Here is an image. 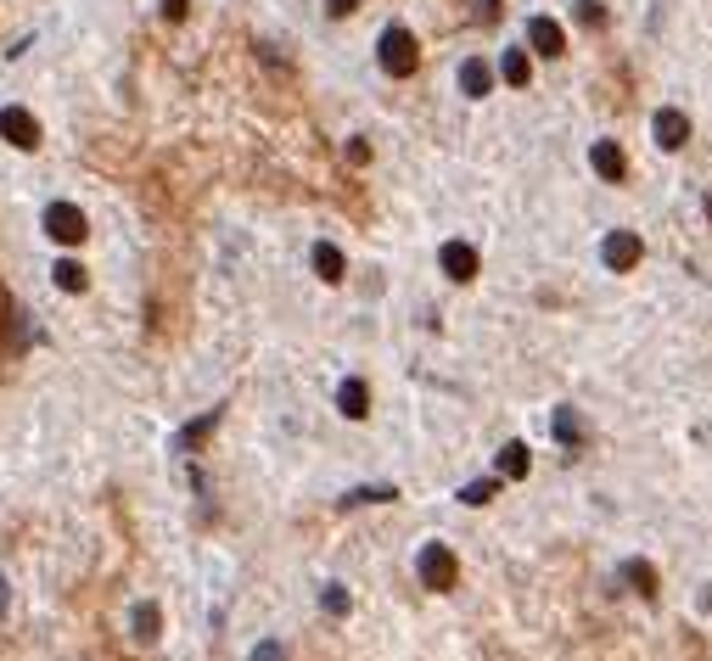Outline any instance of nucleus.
Returning <instances> with one entry per match:
<instances>
[{
	"mask_svg": "<svg viewBox=\"0 0 712 661\" xmlns=\"http://www.w3.org/2000/svg\"><path fill=\"white\" fill-rule=\"evenodd\" d=\"M376 62H382V73H393V79H410V73L421 68V45H415V34L404 29V23H387L382 40H376Z\"/></svg>",
	"mask_w": 712,
	"mask_h": 661,
	"instance_id": "f257e3e1",
	"label": "nucleus"
},
{
	"mask_svg": "<svg viewBox=\"0 0 712 661\" xmlns=\"http://www.w3.org/2000/svg\"><path fill=\"white\" fill-rule=\"evenodd\" d=\"M415 572H421V583L438 589V594L460 583V561H455V549H449V544H427L421 555H415Z\"/></svg>",
	"mask_w": 712,
	"mask_h": 661,
	"instance_id": "f03ea898",
	"label": "nucleus"
},
{
	"mask_svg": "<svg viewBox=\"0 0 712 661\" xmlns=\"http://www.w3.org/2000/svg\"><path fill=\"white\" fill-rule=\"evenodd\" d=\"M85 213L73 208V202H51V208H45V236L51 241H62V247H79V241H85Z\"/></svg>",
	"mask_w": 712,
	"mask_h": 661,
	"instance_id": "7ed1b4c3",
	"label": "nucleus"
},
{
	"mask_svg": "<svg viewBox=\"0 0 712 661\" xmlns=\"http://www.w3.org/2000/svg\"><path fill=\"white\" fill-rule=\"evenodd\" d=\"M0 135H6L17 152H34V146H40V124H34L29 107H6V113H0Z\"/></svg>",
	"mask_w": 712,
	"mask_h": 661,
	"instance_id": "20e7f679",
	"label": "nucleus"
},
{
	"mask_svg": "<svg viewBox=\"0 0 712 661\" xmlns=\"http://www.w3.org/2000/svg\"><path fill=\"white\" fill-rule=\"evenodd\" d=\"M600 258H606V269H617V275L634 269L640 264V236H634V230H612V236L600 241Z\"/></svg>",
	"mask_w": 712,
	"mask_h": 661,
	"instance_id": "39448f33",
	"label": "nucleus"
},
{
	"mask_svg": "<svg viewBox=\"0 0 712 661\" xmlns=\"http://www.w3.org/2000/svg\"><path fill=\"white\" fill-rule=\"evenodd\" d=\"M651 135H656V146H662V152H679V146L690 141V118H684L679 107H662V113L651 118Z\"/></svg>",
	"mask_w": 712,
	"mask_h": 661,
	"instance_id": "423d86ee",
	"label": "nucleus"
},
{
	"mask_svg": "<svg viewBox=\"0 0 712 661\" xmlns=\"http://www.w3.org/2000/svg\"><path fill=\"white\" fill-rule=\"evenodd\" d=\"M527 45H533L539 57H561V51H567V34H561L556 17H527Z\"/></svg>",
	"mask_w": 712,
	"mask_h": 661,
	"instance_id": "0eeeda50",
	"label": "nucleus"
},
{
	"mask_svg": "<svg viewBox=\"0 0 712 661\" xmlns=\"http://www.w3.org/2000/svg\"><path fill=\"white\" fill-rule=\"evenodd\" d=\"M438 264H443L449 281H471V275H477V247H471V241H443Z\"/></svg>",
	"mask_w": 712,
	"mask_h": 661,
	"instance_id": "6e6552de",
	"label": "nucleus"
},
{
	"mask_svg": "<svg viewBox=\"0 0 712 661\" xmlns=\"http://www.w3.org/2000/svg\"><path fill=\"white\" fill-rule=\"evenodd\" d=\"M29 342V325H23V309L12 303V292L0 286V348H23Z\"/></svg>",
	"mask_w": 712,
	"mask_h": 661,
	"instance_id": "1a4fd4ad",
	"label": "nucleus"
},
{
	"mask_svg": "<svg viewBox=\"0 0 712 661\" xmlns=\"http://www.w3.org/2000/svg\"><path fill=\"white\" fill-rule=\"evenodd\" d=\"M589 163H595L600 180H612V185H623V180H628V157H623V146H617V141H595Z\"/></svg>",
	"mask_w": 712,
	"mask_h": 661,
	"instance_id": "9d476101",
	"label": "nucleus"
},
{
	"mask_svg": "<svg viewBox=\"0 0 712 661\" xmlns=\"http://www.w3.org/2000/svg\"><path fill=\"white\" fill-rule=\"evenodd\" d=\"M460 90H466L471 101H483L488 90H494V68H488L483 57H466L460 62Z\"/></svg>",
	"mask_w": 712,
	"mask_h": 661,
	"instance_id": "9b49d317",
	"label": "nucleus"
},
{
	"mask_svg": "<svg viewBox=\"0 0 712 661\" xmlns=\"http://www.w3.org/2000/svg\"><path fill=\"white\" fill-rule=\"evenodd\" d=\"M337 409L348 415V421H365V415H371V393H365V381H359V376H348L337 387Z\"/></svg>",
	"mask_w": 712,
	"mask_h": 661,
	"instance_id": "f8f14e48",
	"label": "nucleus"
},
{
	"mask_svg": "<svg viewBox=\"0 0 712 661\" xmlns=\"http://www.w3.org/2000/svg\"><path fill=\"white\" fill-rule=\"evenodd\" d=\"M550 426H556L561 449H584V421H578V409H572V404H561L556 415H550Z\"/></svg>",
	"mask_w": 712,
	"mask_h": 661,
	"instance_id": "ddd939ff",
	"label": "nucleus"
},
{
	"mask_svg": "<svg viewBox=\"0 0 712 661\" xmlns=\"http://www.w3.org/2000/svg\"><path fill=\"white\" fill-rule=\"evenodd\" d=\"M129 633H135L141 645H152L157 633H163V611H157L152 600H141V605H135V617H129Z\"/></svg>",
	"mask_w": 712,
	"mask_h": 661,
	"instance_id": "4468645a",
	"label": "nucleus"
},
{
	"mask_svg": "<svg viewBox=\"0 0 712 661\" xmlns=\"http://www.w3.org/2000/svg\"><path fill=\"white\" fill-rule=\"evenodd\" d=\"M527 465H533V454H527V443H505V449H499V477L522 482V477H527Z\"/></svg>",
	"mask_w": 712,
	"mask_h": 661,
	"instance_id": "2eb2a0df",
	"label": "nucleus"
},
{
	"mask_svg": "<svg viewBox=\"0 0 712 661\" xmlns=\"http://www.w3.org/2000/svg\"><path fill=\"white\" fill-rule=\"evenodd\" d=\"M314 269H320V281H331V286L348 275V269H342V253L331 247V241H314Z\"/></svg>",
	"mask_w": 712,
	"mask_h": 661,
	"instance_id": "dca6fc26",
	"label": "nucleus"
},
{
	"mask_svg": "<svg viewBox=\"0 0 712 661\" xmlns=\"http://www.w3.org/2000/svg\"><path fill=\"white\" fill-rule=\"evenodd\" d=\"M499 73H505V85H516V90H522L527 79H533V62H527V51H516V45H511V51L499 57Z\"/></svg>",
	"mask_w": 712,
	"mask_h": 661,
	"instance_id": "f3484780",
	"label": "nucleus"
},
{
	"mask_svg": "<svg viewBox=\"0 0 712 661\" xmlns=\"http://www.w3.org/2000/svg\"><path fill=\"white\" fill-rule=\"evenodd\" d=\"M51 281H57L62 292H85V286H90V275H85V264H73V258H62V264H51Z\"/></svg>",
	"mask_w": 712,
	"mask_h": 661,
	"instance_id": "a211bd4d",
	"label": "nucleus"
},
{
	"mask_svg": "<svg viewBox=\"0 0 712 661\" xmlns=\"http://www.w3.org/2000/svg\"><path fill=\"white\" fill-rule=\"evenodd\" d=\"M214 426H219V409H208V415H197V421H191L186 426V432H180V437H174V449H197V443H202V437H208V432H214Z\"/></svg>",
	"mask_w": 712,
	"mask_h": 661,
	"instance_id": "6ab92c4d",
	"label": "nucleus"
},
{
	"mask_svg": "<svg viewBox=\"0 0 712 661\" xmlns=\"http://www.w3.org/2000/svg\"><path fill=\"white\" fill-rule=\"evenodd\" d=\"M387 499H399V488H387V482H376V488H354L342 505H387Z\"/></svg>",
	"mask_w": 712,
	"mask_h": 661,
	"instance_id": "aec40b11",
	"label": "nucleus"
},
{
	"mask_svg": "<svg viewBox=\"0 0 712 661\" xmlns=\"http://www.w3.org/2000/svg\"><path fill=\"white\" fill-rule=\"evenodd\" d=\"M623 572H628V583H634V589H640L645 600H651V594H656V572H651V561H628Z\"/></svg>",
	"mask_w": 712,
	"mask_h": 661,
	"instance_id": "412c9836",
	"label": "nucleus"
},
{
	"mask_svg": "<svg viewBox=\"0 0 712 661\" xmlns=\"http://www.w3.org/2000/svg\"><path fill=\"white\" fill-rule=\"evenodd\" d=\"M494 493H499V482L483 477V482H466V488H460V499H466V505H488Z\"/></svg>",
	"mask_w": 712,
	"mask_h": 661,
	"instance_id": "4be33fe9",
	"label": "nucleus"
},
{
	"mask_svg": "<svg viewBox=\"0 0 712 661\" xmlns=\"http://www.w3.org/2000/svg\"><path fill=\"white\" fill-rule=\"evenodd\" d=\"M578 23H584V29H600V23H606V6H595V0H578Z\"/></svg>",
	"mask_w": 712,
	"mask_h": 661,
	"instance_id": "5701e85b",
	"label": "nucleus"
},
{
	"mask_svg": "<svg viewBox=\"0 0 712 661\" xmlns=\"http://www.w3.org/2000/svg\"><path fill=\"white\" fill-rule=\"evenodd\" d=\"M320 605H326L331 617H342V611H348V594H342V589H337V583H331V589H326V594H320Z\"/></svg>",
	"mask_w": 712,
	"mask_h": 661,
	"instance_id": "b1692460",
	"label": "nucleus"
},
{
	"mask_svg": "<svg viewBox=\"0 0 712 661\" xmlns=\"http://www.w3.org/2000/svg\"><path fill=\"white\" fill-rule=\"evenodd\" d=\"M253 661H286V650L275 645V639H258V645H253Z\"/></svg>",
	"mask_w": 712,
	"mask_h": 661,
	"instance_id": "393cba45",
	"label": "nucleus"
},
{
	"mask_svg": "<svg viewBox=\"0 0 712 661\" xmlns=\"http://www.w3.org/2000/svg\"><path fill=\"white\" fill-rule=\"evenodd\" d=\"M186 12H191V0H163V17H169V23H186Z\"/></svg>",
	"mask_w": 712,
	"mask_h": 661,
	"instance_id": "a878e982",
	"label": "nucleus"
},
{
	"mask_svg": "<svg viewBox=\"0 0 712 661\" xmlns=\"http://www.w3.org/2000/svg\"><path fill=\"white\" fill-rule=\"evenodd\" d=\"M326 12H331V17H354L359 0H326Z\"/></svg>",
	"mask_w": 712,
	"mask_h": 661,
	"instance_id": "bb28decb",
	"label": "nucleus"
},
{
	"mask_svg": "<svg viewBox=\"0 0 712 661\" xmlns=\"http://www.w3.org/2000/svg\"><path fill=\"white\" fill-rule=\"evenodd\" d=\"M348 163H371V146H365V141H348Z\"/></svg>",
	"mask_w": 712,
	"mask_h": 661,
	"instance_id": "cd10ccee",
	"label": "nucleus"
},
{
	"mask_svg": "<svg viewBox=\"0 0 712 661\" xmlns=\"http://www.w3.org/2000/svg\"><path fill=\"white\" fill-rule=\"evenodd\" d=\"M477 17H483V23H499V0H477Z\"/></svg>",
	"mask_w": 712,
	"mask_h": 661,
	"instance_id": "c85d7f7f",
	"label": "nucleus"
},
{
	"mask_svg": "<svg viewBox=\"0 0 712 661\" xmlns=\"http://www.w3.org/2000/svg\"><path fill=\"white\" fill-rule=\"evenodd\" d=\"M12 611V589H6V577H0V617Z\"/></svg>",
	"mask_w": 712,
	"mask_h": 661,
	"instance_id": "c756f323",
	"label": "nucleus"
},
{
	"mask_svg": "<svg viewBox=\"0 0 712 661\" xmlns=\"http://www.w3.org/2000/svg\"><path fill=\"white\" fill-rule=\"evenodd\" d=\"M701 605H707V611H712V589H707V594H701Z\"/></svg>",
	"mask_w": 712,
	"mask_h": 661,
	"instance_id": "7c9ffc66",
	"label": "nucleus"
},
{
	"mask_svg": "<svg viewBox=\"0 0 712 661\" xmlns=\"http://www.w3.org/2000/svg\"><path fill=\"white\" fill-rule=\"evenodd\" d=\"M707 219H712V197H707Z\"/></svg>",
	"mask_w": 712,
	"mask_h": 661,
	"instance_id": "2f4dec72",
	"label": "nucleus"
}]
</instances>
